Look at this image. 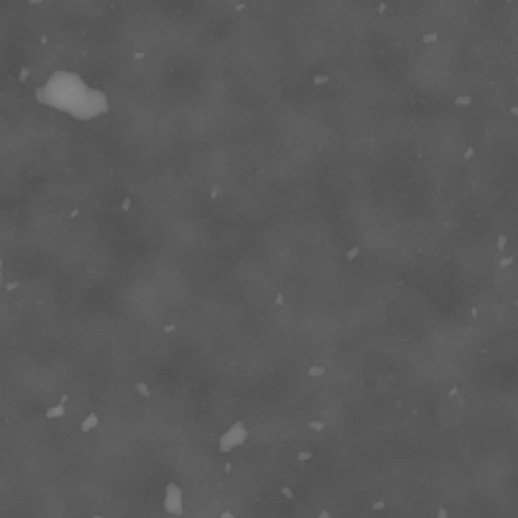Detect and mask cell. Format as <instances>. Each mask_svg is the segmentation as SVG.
I'll use <instances>...</instances> for the list:
<instances>
[{
    "label": "cell",
    "mask_w": 518,
    "mask_h": 518,
    "mask_svg": "<svg viewBox=\"0 0 518 518\" xmlns=\"http://www.w3.org/2000/svg\"><path fill=\"white\" fill-rule=\"evenodd\" d=\"M41 93H47V97L41 99L59 110H67L77 118H89L106 110V97L97 91H89L73 73H55Z\"/></svg>",
    "instance_id": "1"
},
{
    "label": "cell",
    "mask_w": 518,
    "mask_h": 518,
    "mask_svg": "<svg viewBox=\"0 0 518 518\" xmlns=\"http://www.w3.org/2000/svg\"><path fill=\"white\" fill-rule=\"evenodd\" d=\"M506 241H508V239H506V235H498V243H496V245H498V249H504V247H506Z\"/></svg>",
    "instance_id": "2"
},
{
    "label": "cell",
    "mask_w": 518,
    "mask_h": 518,
    "mask_svg": "<svg viewBox=\"0 0 518 518\" xmlns=\"http://www.w3.org/2000/svg\"><path fill=\"white\" fill-rule=\"evenodd\" d=\"M470 101H472V97H468V95H466V97H458V99H456V103H458V106H468Z\"/></svg>",
    "instance_id": "3"
},
{
    "label": "cell",
    "mask_w": 518,
    "mask_h": 518,
    "mask_svg": "<svg viewBox=\"0 0 518 518\" xmlns=\"http://www.w3.org/2000/svg\"><path fill=\"white\" fill-rule=\"evenodd\" d=\"M512 265V257H502V261H500V267L504 269V267H510Z\"/></svg>",
    "instance_id": "4"
},
{
    "label": "cell",
    "mask_w": 518,
    "mask_h": 518,
    "mask_svg": "<svg viewBox=\"0 0 518 518\" xmlns=\"http://www.w3.org/2000/svg\"><path fill=\"white\" fill-rule=\"evenodd\" d=\"M93 423H95V417H89V419H87V423H85V425H83V429H85V431H87V429H89V427H91V425H93Z\"/></svg>",
    "instance_id": "5"
},
{
    "label": "cell",
    "mask_w": 518,
    "mask_h": 518,
    "mask_svg": "<svg viewBox=\"0 0 518 518\" xmlns=\"http://www.w3.org/2000/svg\"><path fill=\"white\" fill-rule=\"evenodd\" d=\"M138 389H140V393H142V395H148V387H144V385H138Z\"/></svg>",
    "instance_id": "6"
},
{
    "label": "cell",
    "mask_w": 518,
    "mask_h": 518,
    "mask_svg": "<svg viewBox=\"0 0 518 518\" xmlns=\"http://www.w3.org/2000/svg\"><path fill=\"white\" fill-rule=\"evenodd\" d=\"M322 372H324L322 368H312V370H310V374H322Z\"/></svg>",
    "instance_id": "7"
},
{
    "label": "cell",
    "mask_w": 518,
    "mask_h": 518,
    "mask_svg": "<svg viewBox=\"0 0 518 518\" xmlns=\"http://www.w3.org/2000/svg\"><path fill=\"white\" fill-rule=\"evenodd\" d=\"M472 156H474V148H470V150L466 152V160H468V158H472Z\"/></svg>",
    "instance_id": "8"
},
{
    "label": "cell",
    "mask_w": 518,
    "mask_h": 518,
    "mask_svg": "<svg viewBox=\"0 0 518 518\" xmlns=\"http://www.w3.org/2000/svg\"><path fill=\"white\" fill-rule=\"evenodd\" d=\"M510 114H514V116L518 118V108H510Z\"/></svg>",
    "instance_id": "9"
},
{
    "label": "cell",
    "mask_w": 518,
    "mask_h": 518,
    "mask_svg": "<svg viewBox=\"0 0 518 518\" xmlns=\"http://www.w3.org/2000/svg\"><path fill=\"white\" fill-rule=\"evenodd\" d=\"M516 308H518V300H516Z\"/></svg>",
    "instance_id": "10"
}]
</instances>
